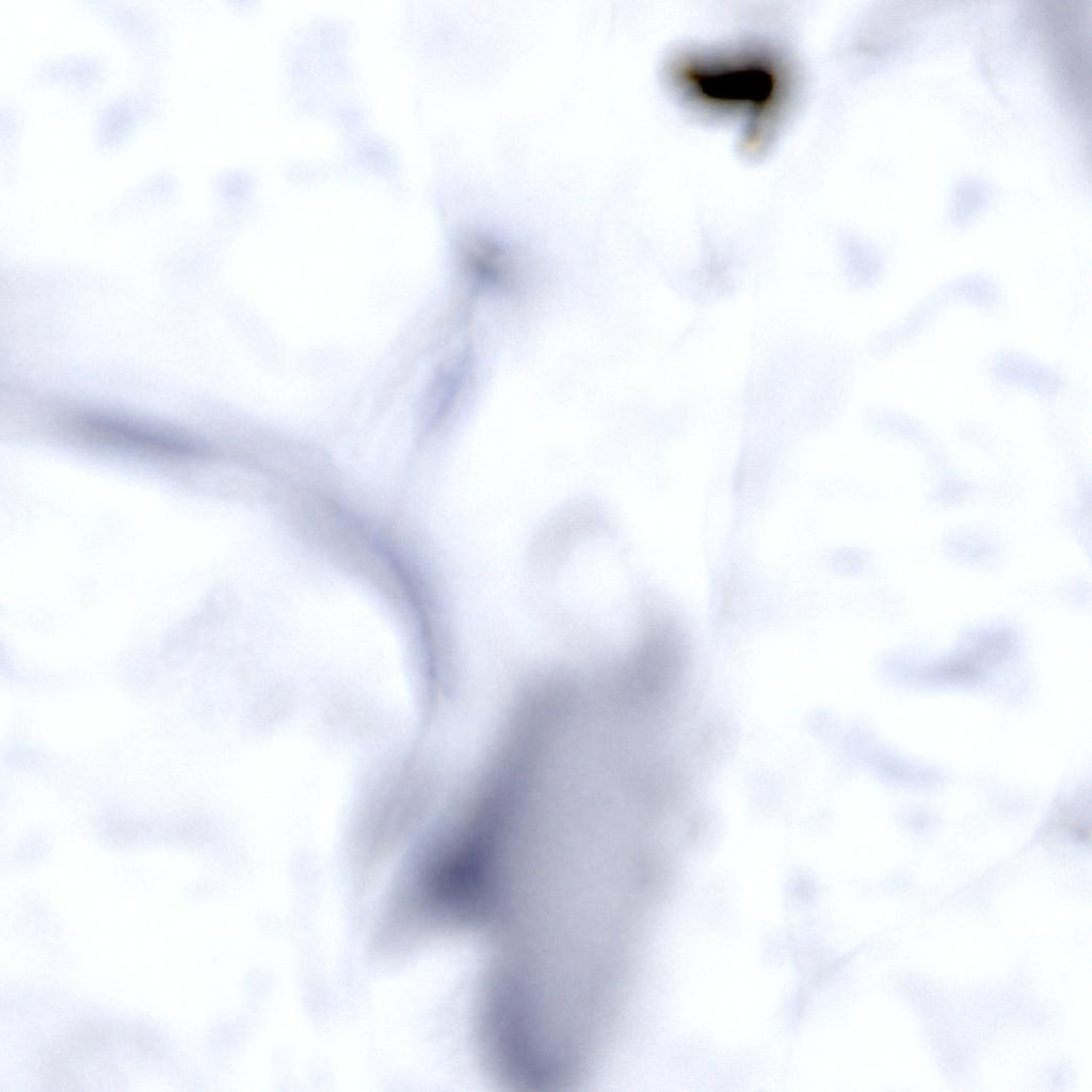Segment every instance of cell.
Listing matches in <instances>:
<instances>
[{
    "mask_svg": "<svg viewBox=\"0 0 1092 1092\" xmlns=\"http://www.w3.org/2000/svg\"><path fill=\"white\" fill-rule=\"evenodd\" d=\"M670 78L705 108L745 114V145L752 148L765 143L788 89L780 59L757 48L681 54L672 60Z\"/></svg>",
    "mask_w": 1092,
    "mask_h": 1092,
    "instance_id": "1",
    "label": "cell"
},
{
    "mask_svg": "<svg viewBox=\"0 0 1092 1092\" xmlns=\"http://www.w3.org/2000/svg\"><path fill=\"white\" fill-rule=\"evenodd\" d=\"M468 268L486 282H498L508 275L509 263L505 254L493 243L473 239L467 246Z\"/></svg>",
    "mask_w": 1092,
    "mask_h": 1092,
    "instance_id": "2",
    "label": "cell"
}]
</instances>
